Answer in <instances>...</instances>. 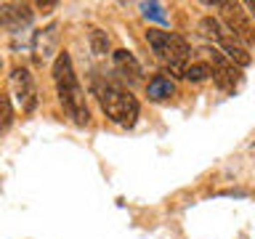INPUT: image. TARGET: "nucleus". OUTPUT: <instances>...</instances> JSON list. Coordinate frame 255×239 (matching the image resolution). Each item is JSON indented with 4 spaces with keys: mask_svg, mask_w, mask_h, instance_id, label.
Segmentation results:
<instances>
[{
    "mask_svg": "<svg viewBox=\"0 0 255 239\" xmlns=\"http://www.w3.org/2000/svg\"><path fill=\"white\" fill-rule=\"evenodd\" d=\"M51 75H53V83H56L59 101L64 104V112H67L77 125H88L91 122V112H88L85 93H83V88H80V83H77L75 67H72V56L67 51L56 56Z\"/></svg>",
    "mask_w": 255,
    "mask_h": 239,
    "instance_id": "nucleus-1",
    "label": "nucleus"
},
{
    "mask_svg": "<svg viewBox=\"0 0 255 239\" xmlns=\"http://www.w3.org/2000/svg\"><path fill=\"white\" fill-rule=\"evenodd\" d=\"M96 96H99L101 101V109L104 115H107L112 122H117L120 127H133L135 120H138V101H135V96L130 91H125V88H120L117 83H99L96 80Z\"/></svg>",
    "mask_w": 255,
    "mask_h": 239,
    "instance_id": "nucleus-2",
    "label": "nucleus"
},
{
    "mask_svg": "<svg viewBox=\"0 0 255 239\" xmlns=\"http://www.w3.org/2000/svg\"><path fill=\"white\" fill-rule=\"evenodd\" d=\"M146 40L151 45L159 59H162L167 67H175V64H183L189 56V43L183 40L181 35L175 32H165V29H149L146 32Z\"/></svg>",
    "mask_w": 255,
    "mask_h": 239,
    "instance_id": "nucleus-3",
    "label": "nucleus"
},
{
    "mask_svg": "<svg viewBox=\"0 0 255 239\" xmlns=\"http://www.w3.org/2000/svg\"><path fill=\"white\" fill-rule=\"evenodd\" d=\"M221 8H223V21H226L231 35H234L237 40H242L245 45H253L255 43V27L245 16L242 5L239 3H221Z\"/></svg>",
    "mask_w": 255,
    "mask_h": 239,
    "instance_id": "nucleus-4",
    "label": "nucleus"
},
{
    "mask_svg": "<svg viewBox=\"0 0 255 239\" xmlns=\"http://www.w3.org/2000/svg\"><path fill=\"white\" fill-rule=\"evenodd\" d=\"M207 53H210V61H213V80L215 85L221 88V91H234V88L242 83V72H239L237 64H231L226 56L221 51H215V48H207Z\"/></svg>",
    "mask_w": 255,
    "mask_h": 239,
    "instance_id": "nucleus-5",
    "label": "nucleus"
},
{
    "mask_svg": "<svg viewBox=\"0 0 255 239\" xmlns=\"http://www.w3.org/2000/svg\"><path fill=\"white\" fill-rule=\"evenodd\" d=\"M11 88H13V96H16V101L21 104L24 112H32V109H35L37 91H35V80H32L29 69L13 67V69H11Z\"/></svg>",
    "mask_w": 255,
    "mask_h": 239,
    "instance_id": "nucleus-6",
    "label": "nucleus"
},
{
    "mask_svg": "<svg viewBox=\"0 0 255 239\" xmlns=\"http://www.w3.org/2000/svg\"><path fill=\"white\" fill-rule=\"evenodd\" d=\"M35 19V11L27 3H3L0 5V27L8 32H21Z\"/></svg>",
    "mask_w": 255,
    "mask_h": 239,
    "instance_id": "nucleus-7",
    "label": "nucleus"
},
{
    "mask_svg": "<svg viewBox=\"0 0 255 239\" xmlns=\"http://www.w3.org/2000/svg\"><path fill=\"white\" fill-rule=\"evenodd\" d=\"M56 43H59V27L51 24V27L40 29L35 37H32V48H35V56L40 61L43 59H51L53 51H56Z\"/></svg>",
    "mask_w": 255,
    "mask_h": 239,
    "instance_id": "nucleus-8",
    "label": "nucleus"
},
{
    "mask_svg": "<svg viewBox=\"0 0 255 239\" xmlns=\"http://www.w3.org/2000/svg\"><path fill=\"white\" fill-rule=\"evenodd\" d=\"M221 51H223V56L231 61V64H237V67H250V61H253V56L247 53V48L239 43V40L234 37V35H226L221 40Z\"/></svg>",
    "mask_w": 255,
    "mask_h": 239,
    "instance_id": "nucleus-9",
    "label": "nucleus"
},
{
    "mask_svg": "<svg viewBox=\"0 0 255 239\" xmlns=\"http://www.w3.org/2000/svg\"><path fill=\"white\" fill-rule=\"evenodd\" d=\"M112 59H115V67L120 69V75L128 77L130 83H135V80H141V64L135 61V56L130 51H125V48H120V51L112 53Z\"/></svg>",
    "mask_w": 255,
    "mask_h": 239,
    "instance_id": "nucleus-10",
    "label": "nucleus"
},
{
    "mask_svg": "<svg viewBox=\"0 0 255 239\" xmlns=\"http://www.w3.org/2000/svg\"><path fill=\"white\" fill-rule=\"evenodd\" d=\"M146 93H149L151 101H165V99H170V96L175 93V85H173L170 77L154 75V77L149 80V85H146Z\"/></svg>",
    "mask_w": 255,
    "mask_h": 239,
    "instance_id": "nucleus-11",
    "label": "nucleus"
},
{
    "mask_svg": "<svg viewBox=\"0 0 255 239\" xmlns=\"http://www.w3.org/2000/svg\"><path fill=\"white\" fill-rule=\"evenodd\" d=\"M199 32H202L205 37H210V40H215V43H221L226 35H231L229 29H223L221 27V21L218 19H213V16H205V19H199Z\"/></svg>",
    "mask_w": 255,
    "mask_h": 239,
    "instance_id": "nucleus-12",
    "label": "nucleus"
},
{
    "mask_svg": "<svg viewBox=\"0 0 255 239\" xmlns=\"http://www.w3.org/2000/svg\"><path fill=\"white\" fill-rule=\"evenodd\" d=\"M183 77L191 80V83H202V80L213 77V67L207 61H194V64H189V67H186Z\"/></svg>",
    "mask_w": 255,
    "mask_h": 239,
    "instance_id": "nucleus-13",
    "label": "nucleus"
},
{
    "mask_svg": "<svg viewBox=\"0 0 255 239\" xmlns=\"http://www.w3.org/2000/svg\"><path fill=\"white\" fill-rule=\"evenodd\" d=\"M88 37H91V51H93L96 56H107V53H109V37H107V32H104V29L93 27Z\"/></svg>",
    "mask_w": 255,
    "mask_h": 239,
    "instance_id": "nucleus-14",
    "label": "nucleus"
},
{
    "mask_svg": "<svg viewBox=\"0 0 255 239\" xmlns=\"http://www.w3.org/2000/svg\"><path fill=\"white\" fill-rule=\"evenodd\" d=\"M13 122V104L5 93H0V133H5Z\"/></svg>",
    "mask_w": 255,
    "mask_h": 239,
    "instance_id": "nucleus-15",
    "label": "nucleus"
},
{
    "mask_svg": "<svg viewBox=\"0 0 255 239\" xmlns=\"http://www.w3.org/2000/svg\"><path fill=\"white\" fill-rule=\"evenodd\" d=\"M141 11H143L146 19H154L159 24H167V16L162 13V5H159V3H141Z\"/></svg>",
    "mask_w": 255,
    "mask_h": 239,
    "instance_id": "nucleus-16",
    "label": "nucleus"
},
{
    "mask_svg": "<svg viewBox=\"0 0 255 239\" xmlns=\"http://www.w3.org/2000/svg\"><path fill=\"white\" fill-rule=\"evenodd\" d=\"M37 8H40L43 13H51L53 8H56V3H37Z\"/></svg>",
    "mask_w": 255,
    "mask_h": 239,
    "instance_id": "nucleus-17",
    "label": "nucleus"
},
{
    "mask_svg": "<svg viewBox=\"0 0 255 239\" xmlns=\"http://www.w3.org/2000/svg\"><path fill=\"white\" fill-rule=\"evenodd\" d=\"M250 8H253V16H255V3H250Z\"/></svg>",
    "mask_w": 255,
    "mask_h": 239,
    "instance_id": "nucleus-18",
    "label": "nucleus"
}]
</instances>
